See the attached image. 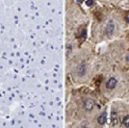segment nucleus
I'll use <instances>...</instances> for the list:
<instances>
[{"mask_svg":"<svg viewBox=\"0 0 129 128\" xmlns=\"http://www.w3.org/2000/svg\"><path fill=\"white\" fill-rule=\"evenodd\" d=\"M118 84V81L116 78H114V77H111L110 79H108V81L106 82V88H107L108 90H113L116 88V86Z\"/></svg>","mask_w":129,"mask_h":128,"instance_id":"obj_1","label":"nucleus"},{"mask_svg":"<svg viewBox=\"0 0 129 128\" xmlns=\"http://www.w3.org/2000/svg\"><path fill=\"white\" fill-rule=\"evenodd\" d=\"M94 107V101L91 100V99H87L86 101L84 102V108L85 110L88 111V112H91V110L93 109Z\"/></svg>","mask_w":129,"mask_h":128,"instance_id":"obj_2","label":"nucleus"},{"mask_svg":"<svg viewBox=\"0 0 129 128\" xmlns=\"http://www.w3.org/2000/svg\"><path fill=\"white\" fill-rule=\"evenodd\" d=\"M86 70H87L86 65L84 64V63L80 64L78 66V68H77V74H78V76H80V77L84 76V75L86 74Z\"/></svg>","mask_w":129,"mask_h":128,"instance_id":"obj_3","label":"nucleus"},{"mask_svg":"<svg viewBox=\"0 0 129 128\" xmlns=\"http://www.w3.org/2000/svg\"><path fill=\"white\" fill-rule=\"evenodd\" d=\"M114 30H115V25H114V22L112 20L108 22L107 26H106V34L108 36H111L113 34Z\"/></svg>","mask_w":129,"mask_h":128,"instance_id":"obj_4","label":"nucleus"},{"mask_svg":"<svg viewBox=\"0 0 129 128\" xmlns=\"http://www.w3.org/2000/svg\"><path fill=\"white\" fill-rule=\"evenodd\" d=\"M111 123L114 126H116L118 123V117L116 111H113V112L111 113Z\"/></svg>","mask_w":129,"mask_h":128,"instance_id":"obj_5","label":"nucleus"},{"mask_svg":"<svg viewBox=\"0 0 129 128\" xmlns=\"http://www.w3.org/2000/svg\"><path fill=\"white\" fill-rule=\"evenodd\" d=\"M106 120H107V114L106 113H102L97 118V122L99 123L100 125H103L104 123L106 122Z\"/></svg>","mask_w":129,"mask_h":128,"instance_id":"obj_6","label":"nucleus"},{"mask_svg":"<svg viewBox=\"0 0 129 128\" xmlns=\"http://www.w3.org/2000/svg\"><path fill=\"white\" fill-rule=\"evenodd\" d=\"M122 124H123L124 126H126V127H129V115L127 116H125L123 117V119H122Z\"/></svg>","mask_w":129,"mask_h":128,"instance_id":"obj_7","label":"nucleus"},{"mask_svg":"<svg viewBox=\"0 0 129 128\" xmlns=\"http://www.w3.org/2000/svg\"><path fill=\"white\" fill-rule=\"evenodd\" d=\"M86 4H87V6L91 7V6L93 5V0H87V1H86Z\"/></svg>","mask_w":129,"mask_h":128,"instance_id":"obj_8","label":"nucleus"},{"mask_svg":"<svg viewBox=\"0 0 129 128\" xmlns=\"http://www.w3.org/2000/svg\"><path fill=\"white\" fill-rule=\"evenodd\" d=\"M126 21H127V22L129 23V16H126Z\"/></svg>","mask_w":129,"mask_h":128,"instance_id":"obj_9","label":"nucleus"},{"mask_svg":"<svg viewBox=\"0 0 129 128\" xmlns=\"http://www.w3.org/2000/svg\"><path fill=\"white\" fill-rule=\"evenodd\" d=\"M126 61H127V62H129V56H127V57H126Z\"/></svg>","mask_w":129,"mask_h":128,"instance_id":"obj_10","label":"nucleus"}]
</instances>
